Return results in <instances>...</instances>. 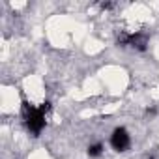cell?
Wrapping results in <instances>:
<instances>
[{"label":"cell","instance_id":"6da1fadb","mask_svg":"<svg viewBox=\"0 0 159 159\" xmlns=\"http://www.w3.org/2000/svg\"><path fill=\"white\" fill-rule=\"evenodd\" d=\"M51 111V103L45 101L38 107L30 105L28 101H23V107H21V112H23V118L26 122V127L34 133V135H39L41 129L45 127V114Z\"/></svg>","mask_w":159,"mask_h":159},{"label":"cell","instance_id":"7a4b0ae2","mask_svg":"<svg viewBox=\"0 0 159 159\" xmlns=\"http://www.w3.org/2000/svg\"><path fill=\"white\" fill-rule=\"evenodd\" d=\"M120 47H133L137 51H144L148 45V36L144 32H135V34H124L118 38Z\"/></svg>","mask_w":159,"mask_h":159},{"label":"cell","instance_id":"3957f363","mask_svg":"<svg viewBox=\"0 0 159 159\" xmlns=\"http://www.w3.org/2000/svg\"><path fill=\"white\" fill-rule=\"evenodd\" d=\"M111 144H112V148H114L116 152H125V150L129 148V144H131V139H129L127 129H124V127H116V129L112 131Z\"/></svg>","mask_w":159,"mask_h":159},{"label":"cell","instance_id":"277c9868","mask_svg":"<svg viewBox=\"0 0 159 159\" xmlns=\"http://www.w3.org/2000/svg\"><path fill=\"white\" fill-rule=\"evenodd\" d=\"M103 153V146L101 144H92L90 148H88V155L90 157H99Z\"/></svg>","mask_w":159,"mask_h":159}]
</instances>
